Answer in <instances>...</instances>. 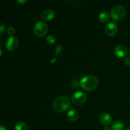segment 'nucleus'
I'll return each mask as SVG.
<instances>
[{
    "mask_svg": "<svg viewBox=\"0 0 130 130\" xmlns=\"http://www.w3.org/2000/svg\"><path fill=\"white\" fill-rule=\"evenodd\" d=\"M80 86L86 91H93L99 85V80L97 77L93 75L84 76L80 79Z\"/></svg>",
    "mask_w": 130,
    "mask_h": 130,
    "instance_id": "1",
    "label": "nucleus"
},
{
    "mask_svg": "<svg viewBox=\"0 0 130 130\" xmlns=\"http://www.w3.org/2000/svg\"><path fill=\"white\" fill-rule=\"evenodd\" d=\"M53 107L57 112H63L71 107V100L66 96H59L55 99Z\"/></svg>",
    "mask_w": 130,
    "mask_h": 130,
    "instance_id": "2",
    "label": "nucleus"
},
{
    "mask_svg": "<svg viewBox=\"0 0 130 130\" xmlns=\"http://www.w3.org/2000/svg\"><path fill=\"white\" fill-rule=\"evenodd\" d=\"M126 15V10L124 6L121 5H116L112 8L110 15L114 20H120L124 17Z\"/></svg>",
    "mask_w": 130,
    "mask_h": 130,
    "instance_id": "3",
    "label": "nucleus"
},
{
    "mask_svg": "<svg viewBox=\"0 0 130 130\" xmlns=\"http://www.w3.org/2000/svg\"><path fill=\"white\" fill-rule=\"evenodd\" d=\"M48 25L43 21H38L34 27V34L37 37L41 38L44 36L48 32Z\"/></svg>",
    "mask_w": 130,
    "mask_h": 130,
    "instance_id": "4",
    "label": "nucleus"
},
{
    "mask_svg": "<svg viewBox=\"0 0 130 130\" xmlns=\"http://www.w3.org/2000/svg\"><path fill=\"white\" fill-rule=\"evenodd\" d=\"M86 99L87 97L85 93L81 92V91H77L72 95L71 100L74 105L79 106L85 104Z\"/></svg>",
    "mask_w": 130,
    "mask_h": 130,
    "instance_id": "5",
    "label": "nucleus"
},
{
    "mask_svg": "<svg viewBox=\"0 0 130 130\" xmlns=\"http://www.w3.org/2000/svg\"><path fill=\"white\" fill-rule=\"evenodd\" d=\"M118 25L114 22H110L105 25V32L109 36L111 37L115 36L118 32Z\"/></svg>",
    "mask_w": 130,
    "mask_h": 130,
    "instance_id": "6",
    "label": "nucleus"
},
{
    "mask_svg": "<svg viewBox=\"0 0 130 130\" xmlns=\"http://www.w3.org/2000/svg\"><path fill=\"white\" fill-rule=\"evenodd\" d=\"M19 41L17 38L15 36H10L6 40L5 46H6V48L8 50L12 52L17 48L18 46H19Z\"/></svg>",
    "mask_w": 130,
    "mask_h": 130,
    "instance_id": "7",
    "label": "nucleus"
},
{
    "mask_svg": "<svg viewBox=\"0 0 130 130\" xmlns=\"http://www.w3.org/2000/svg\"><path fill=\"white\" fill-rule=\"evenodd\" d=\"M114 53L117 57L119 58H123V57H126L128 54V48L125 46L119 44L115 48Z\"/></svg>",
    "mask_w": 130,
    "mask_h": 130,
    "instance_id": "8",
    "label": "nucleus"
},
{
    "mask_svg": "<svg viewBox=\"0 0 130 130\" xmlns=\"http://www.w3.org/2000/svg\"><path fill=\"white\" fill-rule=\"evenodd\" d=\"M42 19L45 21H51L53 20L55 17V13L53 10L50 9H47L44 10L41 14Z\"/></svg>",
    "mask_w": 130,
    "mask_h": 130,
    "instance_id": "9",
    "label": "nucleus"
},
{
    "mask_svg": "<svg viewBox=\"0 0 130 130\" xmlns=\"http://www.w3.org/2000/svg\"><path fill=\"white\" fill-rule=\"evenodd\" d=\"M79 118V114L78 112L76 109H71L69 110L67 114V118L68 119L69 121L71 122H74L78 119Z\"/></svg>",
    "mask_w": 130,
    "mask_h": 130,
    "instance_id": "10",
    "label": "nucleus"
},
{
    "mask_svg": "<svg viewBox=\"0 0 130 130\" xmlns=\"http://www.w3.org/2000/svg\"><path fill=\"white\" fill-rule=\"evenodd\" d=\"M100 121L104 125L108 126L111 123L112 118L107 113H103L100 116Z\"/></svg>",
    "mask_w": 130,
    "mask_h": 130,
    "instance_id": "11",
    "label": "nucleus"
},
{
    "mask_svg": "<svg viewBox=\"0 0 130 130\" xmlns=\"http://www.w3.org/2000/svg\"><path fill=\"white\" fill-rule=\"evenodd\" d=\"M111 128L112 130H124V125L123 122L116 120L112 123Z\"/></svg>",
    "mask_w": 130,
    "mask_h": 130,
    "instance_id": "12",
    "label": "nucleus"
},
{
    "mask_svg": "<svg viewBox=\"0 0 130 130\" xmlns=\"http://www.w3.org/2000/svg\"><path fill=\"white\" fill-rule=\"evenodd\" d=\"M110 15L107 12H102L99 16V20L100 22L106 23L109 21Z\"/></svg>",
    "mask_w": 130,
    "mask_h": 130,
    "instance_id": "13",
    "label": "nucleus"
},
{
    "mask_svg": "<svg viewBox=\"0 0 130 130\" xmlns=\"http://www.w3.org/2000/svg\"><path fill=\"white\" fill-rule=\"evenodd\" d=\"M15 130H29L27 125L25 123L22 121H19L15 124Z\"/></svg>",
    "mask_w": 130,
    "mask_h": 130,
    "instance_id": "14",
    "label": "nucleus"
},
{
    "mask_svg": "<svg viewBox=\"0 0 130 130\" xmlns=\"http://www.w3.org/2000/svg\"><path fill=\"white\" fill-rule=\"evenodd\" d=\"M64 48L62 45L61 44H58L55 47V55L56 56H60L62 54L63 52Z\"/></svg>",
    "mask_w": 130,
    "mask_h": 130,
    "instance_id": "15",
    "label": "nucleus"
},
{
    "mask_svg": "<svg viewBox=\"0 0 130 130\" xmlns=\"http://www.w3.org/2000/svg\"><path fill=\"white\" fill-rule=\"evenodd\" d=\"M56 39L53 35H49L46 37V41L48 44H53L55 42Z\"/></svg>",
    "mask_w": 130,
    "mask_h": 130,
    "instance_id": "16",
    "label": "nucleus"
},
{
    "mask_svg": "<svg viewBox=\"0 0 130 130\" xmlns=\"http://www.w3.org/2000/svg\"><path fill=\"white\" fill-rule=\"evenodd\" d=\"M70 85L72 89H77L80 86V83H79L77 80H73L72 81H71Z\"/></svg>",
    "mask_w": 130,
    "mask_h": 130,
    "instance_id": "17",
    "label": "nucleus"
},
{
    "mask_svg": "<svg viewBox=\"0 0 130 130\" xmlns=\"http://www.w3.org/2000/svg\"><path fill=\"white\" fill-rule=\"evenodd\" d=\"M6 31H7L8 34H9V35L11 36H13L15 33V29L13 27L10 26L8 28Z\"/></svg>",
    "mask_w": 130,
    "mask_h": 130,
    "instance_id": "18",
    "label": "nucleus"
},
{
    "mask_svg": "<svg viewBox=\"0 0 130 130\" xmlns=\"http://www.w3.org/2000/svg\"><path fill=\"white\" fill-rule=\"evenodd\" d=\"M5 30V26L4 25V24L3 22L0 23V34L2 35L3 33L4 32Z\"/></svg>",
    "mask_w": 130,
    "mask_h": 130,
    "instance_id": "19",
    "label": "nucleus"
},
{
    "mask_svg": "<svg viewBox=\"0 0 130 130\" xmlns=\"http://www.w3.org/2000/svg\"><path fill=\"white\" fill-rule=\"evenodd\" d=\"M124 63L126 66H130V57H127L124 58Z\"/></svg>",
    "mask_w": 130,
    "mask_h": 130,
    "instance_id": "20",
    "label": "nucleus"
},
{
    "mask_svg": "<svg viewBox=\"0 0 130 130\" xmlns=\"http://www.w3.org/2000/svg\"><path fill=\"white\" fill-rule=\"evenodd\" d=\"M27 1H25V0H20H20H18L17 2L19 3H20V5H23V4L25 3Z\"/></svg>",
    "mask_w": 130,
    "mask_h": 130,
    "instance_id": "21",
    "label": "nucleus"
},
{
    "mask_svg": "<svg viewBox=\"0 0 130 130\" xmlns=\"http://www.w3.org/2000/svg\"><path fill=\"white\" fill-rule=\"evenodd\" d=\"M0 130H7V129H6V128L5 127V126L1 124V125L0 126Z\"/></svg>",
    "mask_w": 130,
    "mask_h": 130,
    "instance_id": "22",
    "label": "nucleus"
},
{
    "mask_svg": "<svg viewBox=\"0 0 130 130\" xmlns=\"http://www.w3.org/2000/svg\"><path fill=\"white\" fill-rule=\"evenodd\" d=\"M103 130H112V128H110V127L106 126V127H105V128H104V129H103Z\"/></svg>",
    "mask_w": 130,
    "mask_h": 130,
    "instance_id": "23",
    "label": "nucleus"
},
{
    "mask_svg": "<svg viewBox=\"0 0 130 130\" xmlns=\"http://www.w3.org/2000/svg\"><path fill=\"white\" fill-rule=\"evenodd\" d=\"M56 60H57L56 58H53V59H52V60H51V63H54V62H55Z\"/></svg>",
    "mask_w": 130,
    "mask_h": 130,
    "instance_id": "24",
    "label": "nucleus"
},
{
    "mask_svg": "<svg viewBox=\"0 0 130 130\" xmlns=\"http://www.w3.org/2000/svg\"><path fill=\"white\" fill-rule=\"evenodd\" d=\"M0 52H1V57H2L3 53H2V50H0Z\"/></svg>",
    "mask_w": 130,
    "mask_h": 130,
    "instance_id": "25",
    "label": "nucleus"
},
{
    "mask_svg": "<svg viewBox=\"0 0 130 130\" xmlns=\"http://www.w3.org/2000/svg\"><path fill=\"white\" fill-rule=\"evenodd\" d=\"M126 130H130V126L128 127V128H127L126 129Z\"/></svg>",
    "mask_w": 130,
    "mask_h": 130,
    "instance_id": "26",
    "label": "nucleus"
},
{
    "mask_svg": "<svg viewBox=\"0 0 130 130\" xmlns=\"http://www.w3.org/2000/svg\"><path fill=\"white\" fill-rule=\"evenodd\" d=\"M129 56H130V49H129Z\"/></svg>",
    "mask_w": 130,
    "mask_h": 130,
    "instance_id": "27",
    "label": "nucleus"
}]
</instances>
